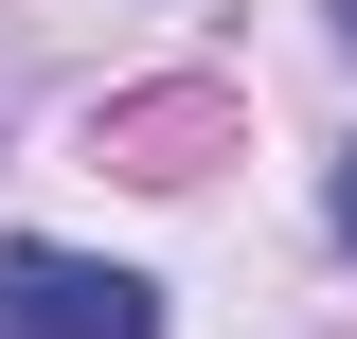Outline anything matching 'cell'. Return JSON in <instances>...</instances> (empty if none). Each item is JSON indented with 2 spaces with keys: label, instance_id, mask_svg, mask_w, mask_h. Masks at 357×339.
Wrapping results in <instances>:
<instances>
[{
  "label": "cell",
  "instance_id": "cell-4",
  "mask_svg": "<svg viewBox=\"0 0 357 339\" xmlns=\"http://www.w3.org/2000/svg\"><path fill=\"white\" fill-rule=\"evenodd\" d=\"M321 36H340V54H357V0H321Z\"/></svg>",
  "mask_w": 357,
  "mask_h": 339
},
{
  "label": "cell",
  "instance_id": "cell-2",
  "mask_svg": "<svg viewBox=\"0 0 357 339\" xmlns=\"http://www.w3.org/2000/svg\"><path fill=\"white\" fill-rule=\"evenodd\" d=\"M89 143H107L126 179H197V161L232 143V89H126V107H107Z\"/></svg>",
  "mask_w": 357,
  "mask_h": 339
},
{
  "label": "cell",
  "instance_id": "cell-3",
  "mask_svg": "<svg viewBox=\"0 0 357 339\" xmlns=\"http://www.w3.org/2000/svg\"><path fill=\"white\" fill-rule=\"evenodd\" d=\"M321 214H340V250H357V143H340V179H321Z\"/></svg>",
  "mask_w": 357,
  "mask_h": 339
},
{
  "label": "cell",
  "instance_id": "cell-1",
  "mask_svg": "<svg viewBox=\"0 0 357 339\" xmlns=\"http://www.w3.org/2000/svg\"><path fill=\"white\" fill-rule=\"evenodd\" d=\"M0 339H161V286L18 232V250H0Z\"/></svg>",
  "mask_w": 357,
  "mask_h": 339
}]
</instances>
